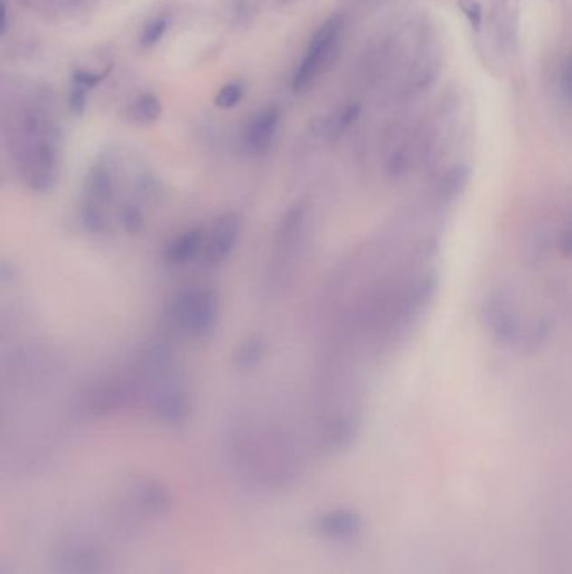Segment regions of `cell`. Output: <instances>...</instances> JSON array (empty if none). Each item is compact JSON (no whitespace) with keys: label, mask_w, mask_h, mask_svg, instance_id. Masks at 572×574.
Segmentation results:
<instances>
[{"label":"cell","mask_w":572,"mask_h":574,"mask_svg":"<svg viewBox=\"0 0 572 574\" xmlns=\"http://www.w3.org/2000/svg\"><path fill=\"white\" fill-rule=\"evenodd\" d=\"M9 135L25 185L37 193L49 192L59 175L58 117L51 94L37 89L12 117Z\"/></svg>","instance_id":"6da1fadb"},{"label":"cell","mask_w":572,"mask_h":574,"mask_svg":"<svg viewBox=\"0 0 572 574\" xmlns=\"http://www.w3.org/2000/svg\"><path fill=\"white\" fill-rule=\"evenodd\" d=\"M220 296L211 286H187L172 297L166 307L170 328L185 340L211 341L220 323Z\"/></svg>","instance_id":"7a4b0ae2"},{"label":"cell","mask_w":572,"mask_h":574,"mask_svg":"<svg viewBox=\"0 0 572 574\" xmlns=\"http://www.w3.org/2000/svg\"><path fill=\"white\" fill-rule=\"evenodd\" d=\"M342 29H344V17L333 15L315 31L304 51L299 66L292 74L291 88L294 93L305 91L321 74V71L324 70V66L333 58L334 51L338 49Z\"/></svg>","instance_id":"3957f363"},{"label":"cell","mask_w":572,"mask_h":574,"mask_svg":"<svg viewBox=\"0 0 572 574\" xmlns=\"http://www.w3.org/2000/svg\"><path fill=\"white\" fill-rule=\"evenodd\" d=\"M115 195V174L108 162H98L84 180L82 202L80 205V219L82 225L99 232L106 225V207L111 203Z\"/></svg>","instance_id":"277c9868"},{"label":"cell","mask_w":572,"mask_h":574,"mask_svg":"<svg viewBox=\"0 0 572 574\" xmlns=\"http://www.w3.org/2000/svg\"><path fill=\"white\" fill-rule=\"evenodd\" d=\"M240 232H242V221L239 213L232 211L223 212L207 231L202 258L211 266L227 262V259H230V256L234 254L235 246L240 239Z\"/></svg>","instance_id":"5b68a950"},{"label":"cell","mask_w":572,"mask_h":574,"mask_svg":"<svg viewBox=\"0 0 572 574\" xmlns=\"http://www.w3.org/2000/svg\"><path fill=\"white\" fill-rule=\"evenodd\" d=\"M281 127V111L276 106H266L258 109L254 117L247 121L242 141L248 153L262 155L267 152L277 136Z\"/></svg>","instance_id":"8992f818"},{"label":"cell","mask_w":572,"mask_h":574,"mask_svg":"<svg viewBox=\"0 0 572 574\" xmlns=\"http://www.w3.org/2000/svg\"><path fill=\"white\" fill-rule=\"evenodd\" d=\"M483 317L487 326L491 328L493 338L502 343H514L519 338V317L511 301L503 299L502 296H493L483 309Z\"/></svg>","instance_id":"52a82bcc"},{"label":"cell","mask_w":572,"mask_h":574,"mask_svg":"<svg viewBox=\"0 0 572 574\" xmlns=\"http://www.w3.org/2000/svg\"><path fill=\"white\" fill-rule=\"evenodd\" d=\"M207 229L190 227L187 231L175 235L164 247V259L166 264L182 268L193 262L203 254Z\"/></svg>","instance_id":"ba28073f"},{"label":"cell","mask_w":572,"mask_h":574,"mask_svg":"<svg viewBox=\"0 0 572 574\" xmlns=\"http://www.w3.org/2000/svg\"><path fill=\"white\" fill-rule=\"evenodd\" d=\"M360 111H361V108L356 103L341 106L338 111L326 115V117L317 118L313 125V129L319 136L334 138L350 128L351 125L360 117Z\"/></svg>","instance_id":"9c48e42d"},{"label":"cell","mask_w":572,"mask_h":574,"mask_svg":"<svg viewBox=\"0 0 572 574\" xmlns=\"http://www.w3.org/2000/svg\"><path fill=\"white\" fill-rule=\"evenodd\" d=\"M256 0H223L219 14L229 25H244L256 15Z\"/></svg>","instance_id":"30bf717a"},{"label":"cell","mask_w":572,"mask_h":574,"mask_svg":"<svg viewBox=\"0 0 572 574\" xmlns=\"http://www.w3.org/2000/svg\"><path fill=\"white\" fill-rule=\"evenodd\" d=\"M164 106L158 99V96L153 93H143L133 101L129 108L131 118L140 125H152L158 118L162 117Z\"/></svg>","instance_id":"8fae6325"},{"label":"cell","mask_w":572,"mask_h":574,"mask_svg":"<svg viewBox=\"0 0 572 574\" xmlns=\"http://www.w3.org/2000/svg\"><path fill=\"white\" fill-rule=\"evenodd\" d=\"M264 353H266V343H264L262 338H258V336L254 334L250 338L240 341V344H239V348H237V352L234 354V363L239 368H244V370L256 368L262 362Z\"/></svg>","instance_id":"7c38bea8"},{"label":"cell","mask_w":572,"mask_h":574,"mask_svg":"<svg viewBox=\"0 0 572 574\" xmlns=\"http://www.w3.org/2000/svg\"><path fill=\"white\" fill-rule=\"evenodd\" d=\"M170 27V19L160 15V17H155L150 23L145 25L143 33H141L140 42L141 47L145 49H150V47L156 46L162 39H164L166 31Z\"/></svg>","instance_id":"4fadbf2b"},{"label":"cell","mask_w":572,"mask_h":574,"mask_svg":"<svg viewBox=\"0 0 572 574\" xmlns=\"http://www.w3.org/2000/svg\"><path fill=\"white\" fill-rule=\"evenodd\" d=\"M117 221L119 225L128 232V234H136L140 232L145 225V217H143V212L140 207L133 202H127L117 213Z\"/></svg>","instance_id":"5bb4252c"},{"label":"cell","mask_w":572,"mask_h":574,"mask_svg":"<svg viewBox=\"0 0 572 574\" xmlns=\"http://www.w3.org/2000/svg\"><path fill=\"white\" fill-rule=\"evenodd\" d=\"M244 98V86L240 82H229L215 96V106L219 109H232Z\"/></svg>","instance_id":"9a60e30c"},{"label":"cell","mask_w":572,"mask_h":574,"mask_svg":"<svg viewBox=\"0 0 572 574\" xmlns=\"http://www.w3.org/2000/svg\"><path fill=\"white\" fill-rule=\"evenodd\" d=\"M458 7L460 11L467 15L468 23L472 25L474 31H479L480 24H482V7L479 2L475 0H458Z\"/></svg>","instance_id":"2e32d148"},{"label":"cell","mask_w":572,"mask_h":574,"mask_svg":"<svg viewBox=\"0 0 572 574\" xmlns=\"http://www.w3.org/2000/svg\"><path fill=\"white\" fill-rule=\"evenodd\" d=\"M88 103V91L80 86H74L70 96V109L74 115H81Z\"/></svg>","instance_id":"e0dca14e"},{"label":"cell","mask_w":572,"mask_h":574,"mask_svg":"<svg viewBox=\"0 0 572 574\" xmlns=\"http://www.w3.org/2000/svg\"><path fill=\"white\" fill-rule=\"evenodd\" d=\"M561 88L564 96L572 99V58L567 59L561 76Z\"/></svg>","instance_id":"ac0fdd59"},{"label":"cell","mask_w":572,"mask_h":574,"mask_svg":"<svg viewBox=\"0 0 572 574\" xmlns=\"http://www.w3.org/2000/svg\"><path fill=\"white\" fill-rule=\"evenodd\" d=\"M559 250L564 258L572 259V225H567L562 231L561 239H559Z\"/></svg>","instance_id":"d6986e66"},{"label":"cell","mask_w":572,"mask_h":574,"mask_svg":"<svg viewBox=\"0 0 572 574\" xmlns=\"http://www.w3.org/2000/svg\"><path fill=\"white\" fill-rule=\"evenodd\" d=\"M9 27V11H7V4L5 0L2 2V35H5Z\"/></svg>","instance_id":"ffe728a7"},{"label":"cell","mask_w":572,"mask_h":574,"mask_svg":"<svg viewBox=\"0 0 572 574\" xmlns=\"http://www.w3.org/2000/svg\"><path fill=\"white\" fill-rule=\"evenodd\" d=\"M272 2H274V5H276V7H286V5H291V4H294L295 0H272Z\"/></svg>","instance_id":"44dd1931"}]
</instances>
